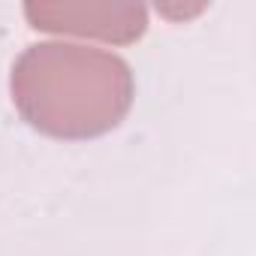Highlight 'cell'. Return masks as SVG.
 I'll use <instances>...</instances> for the list:
<instances>
[{"label": "cell", "mask_w": 256, "mask_h": 256, "mask_svg": "<svg viewBox=\"0 0 256 256\" xmlns=\"http://www.w3.org/2000/svg\"><path fill=\"white\" fill-rule=\"evenodd\" d=\"M136 96L124 58L78 42H36L12 66V100L52 139H94L126 118Z\"/></svg>", "instance_id": "1"}]
</instances>
